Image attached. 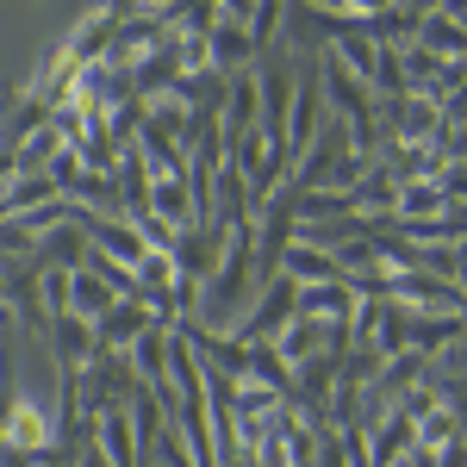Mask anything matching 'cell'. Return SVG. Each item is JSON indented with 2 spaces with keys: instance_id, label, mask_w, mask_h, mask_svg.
Segmentation results:
<instances>
[{
  "instance_id": "obj_2",
  "label": "cell",
  "mask_w": 467,
  "mask_h": 467,
  "mask_svg": "<svg viewBox=\"0 0 467 467\" xmlns=\"http://www.w3.org/2000/svg\"><path fill=\"white\" fill-rule=\"evenodd\" d=\"M293 318H299V281H287V275H281V281H268V287H262L255 312H250V318H237V330H231V337H244V343H275Z\"/></svg>"
},
{
  "instance_id": "obj_11",
  "label": "cell",
  "mask_w": 467,
  "mask_h": 467,
  "mask_svg": "<svg viewBox=\"0 0 467 467\" xmlns=\"http://www.w3.org/2000/svg\"><path fill=\"white\" fill-rule=\"evenodd\" d=\"M405 13H418V19H431V13H442V0H405Z\"/></svg>"
},
{
  "instance_id": "obj_1",
  "label": "cell",
  "mask_w": 467,
  "mask_h": 467,
  "mask_svg": "<svg viewBox=\"0 0 467 467\" xmlns=\"http://www.w3.org/2000/svg\"><path fill=\"white\" fill-rule=\"evenodd\" d=\"M0 449H6V455H26V462H50V455H57V418H50L37 399L13 393L6 424H0Z\"/></svg>"
},
{
  "instance_id": "obj_10",
  "label": "cell",
  "mask_w": 467,
  "mask_h": 467,
  "mask_svg": "<svg viewBox=\"0 0 467 467\" xmlns=\"http://www.w3.org/2000/svg\"><path fill=\"white\" fill-rule=\"evenodd\" d=\"M324 13H343V19H361V26H374L380 13H393V0H312Z\"/></svg>"
},
{
  "instance_id": "obj_3",
  "label": "cell",
  "mask_w": 467,
  "mask_h": 467,
  "mask_svg": "<svg viewBox=\"0 0 467 467\" xmlns=\"http://www.w3.org/2000/svg\"><path fill=\"white\" fill-rule=\"evenodd\" d=\"M44 343H50V356L63 374H88V361L100 356V343H94V324L75 318V312H57L50 330H44Z\"/></svg>"
},
{
  "instance_id": "obj_4",
  "label": "cell",
  "mask_w": 467,
  "mask_h": 467,
  "mask_svg": "<svg viewBox=\"0 0 467 467\" xmlns=\"http://www.w3.org/2000/svg\"><path fill=\"white\" fill-rule=\"evenodd\" d=\"M318 125H324V81H318V69H306L299 75V100L287 112V156H306L318 144Z\"/></svg>"
},
{
  "instance_id": "obj_5",
  "label": "cell",
  "mask_w": 467,
  "mask_h": 467,
  "mask_svg": "<svg viewBox=\"0 0 467 467\" xmlns=\"http://www.w3.org/2000/svg\"><path fill=\"white\" fill-rule=\"evenodd\" d=\"M150 324H156V318H150L144 299H119L107 318L94 324V343H100V356H119V349H131V343L144 337Z\"/></svg>"
},
{
  "instance_id": "obj_7",
  "label": "cell",
  "mask_w": 467,
  "mask_h": 467,
  "mask_svg": "<svg viewBox=\"0 0 467 467\" xmlns=\"http://www.w3.org/2000/svg\"><path fill=\"white\" fill-rule=\"evenodd\" d=\"M299 318L349 324V318H356V287H349V281H318V287H299Z\"/></svg>"
},
{
  "instance_id": "obj_8",
  "label": "cell",
  "mask_w": 467,
  "mask_h": 467,
  "mask_svg": "<svg viewBox=\"0 0 467 467\" xmlns=\"http://www.w3.org/2000/svg\"><path fill=\"white\" fill-rule=\"evenodd\" d=\"M418 50H431L436 63H467V26L455 13H431L418 26Z\"/></svg>"
},
{
  "instance_id": "obj_6",
  "label": "cell",
  "mask_w": 467,
  "mask_h": 467,
  "mask_svg": "<svg viewBox=\"0 0 467 467\" xmlns=\"http://www.w3.org/2000/svg\"><path fill=\"white\" fill-rule=\"evenodd\" d=\"M250 57H255V37H250V26H244V19H218L213 32H206V69L237 75Z\"/></svg>"
},
{
  "instance_id": "obj_9",
  "label": "cell",
  "mask_w": 467,
  "mask_h": 467,
  "mask_svg": "<svg viewBox=\"0 0 467 467\" xmlns=\"http://www.w3.org/2000/svg\"><path fill=\"white\" fill-rule=\"evenodd\" d=\"M112 306H119V293H112L107 281L94 275V268H75V275H69V312H75V318L100 324V318L112 312Z\"/></svg>"
}]
</instances>
